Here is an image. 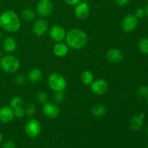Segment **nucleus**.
I'll return each mask as SVG.
<instances>
[{"label": "nucleus", "mask_w": 148, "mask_h": 148, "mask_svg": "<svg viewBox=\"0 0 148 148\" xmlns=\"http://www.w3.org/2000/svg\"><path fill=\"white\" fill-rule=\"evenodd\" d=\"M0 27L11 33L17 31L20 27V18L12 10L4 11L0 15Z\"/></svg>", "instance_id": "1"}, {"label": "nucleus", "mask_w": 148, "mask_h": 148, "mask_svg": "<svg viewBox=\"0 0 148 148\" xmlns=\"http://www.w3.org/2000/svg\"><path fill=\"white\" fill-rule=\"evenodd\" d=\"M66 44L72 49H80L87 44L88 38L84 31L79 29H72L66 33Z\"/></svg>", "instance_id": "2"}, {"label": "nucleus", "mask_w": 148, "mask_h": 148, "mask_svg": "<svg viewBox=\"0 0 148 148\" xmlns=\"http://www.w3.org/2000/svg\"><path fill=\"white\" fill-rule=\"evenodd\" d=\"M0 66L4 72L8 73H14L20 68V62L15 56L7 55L1 58Z\"/></svg>", "instance_id": "3"}, {"label": "nucleus", "mask_w": 148, "mask_h": 148, "mask_svg": "<svg viewBox=\"0 0 148 148\" xmlns=\"http://www.w3.org/2000/svg\"><path fill=\"white\" fill-rule=\"evenodd\" d=\"M48 84L54 92L64 91L66 88V81L62 75L58 73H52L48 78Z\"/></svg>", "instance_id": "4"}, {"label": "nucleus", "mask_w": 148, "mask_h": 148, "mask_svg": "<svg viewBox=\"0 0 148 148\" xmlns=\"http://www.w3.org/2000/svg\"><path fill=\"white\" fill-rule=\"evenodd\" d=\"M25 131L30 138H36L41 132L40 123L34 119L29 120L25 126Z\"/></svg>", "instance_id": "5"}, {"label": "nucleus", "mask_w": 148, "mask_h": 148, "mask_svg": "<svg viewBox=\"0 0 148 148\" xmlns=\"http://www.w3.org/2000/svg\"><path fill=\"white\" fill-rule=\"evenodd\" d=\"M53 10V4L51 0H40L36 6V12L40 17H46Z\"/></svg>", "instance_id": "6"}, {"label": "nucleus", "mask_w": 148, "mask_h": 148, "mask_svg": "<svg viewBox=\"0 0 148 148\" xmlns=\"http://www.w3.org/2000/svg\"><path fill=\"white\" fill-rule=\"evenodd\" d=\"M138 25V19L134 14H130L126 16L121 23V27L125 33H131L134 31Z\"/></svg>", "instance_id": "7"}, {"label": "nucleus", "mask_w": 148, "mask_h": 148, "mask_svg": "<svg viewBox=\"0 0 148 148\" xmlns=\"http://www.w3.org/2000/svg\"><path fill=\"white\" fill-rule=\"evenodd\" d=\"M90 85L91 91L96 95L105 94L108 90V82L103 79H98L93 81Z\"/></svg>", "instance_id": "8"}, {"label": "nucleus", "mask_w": 148, "mask_h": 148, "mask_svg": "<svg viewBox=\"0 0 148 148\" xmlns=\"http://www.w3.org/2000/svg\"><path fill=\"white\" fill-rule=\"evenodd\" d=\"M75 16L80 20L87 18L90 14V7L88 1H81L79 4L75 5Z\"/></svg>", "instance_id": "9"}, {"label": "nucleus", "mask_w": 148, "mask_h": 148, "mask_svg": "<svg viewBox=\"0 0 148 148\" xmlns=\"http://www.w3.org/2000/svg\"><path fill=\"white\" fill-rule=\"evenodd\" d=\"M43 114L49 118L53 119L57 117L60 114V109L56 104L53 103H46L43 106Z\"/></svg>", "instance_id": "10"}, {"label": "nucleus", "mask_w": 148, "mask_h": 148, "mask_svg": "<svg viewBox=\"0 0 148 148\" xmlns=\"http://www.w3.org/2000/svg\"><path fill=\"white\" fill-rule=\"evenodd\" d=\"M49 36L51 38L56 42H61L65 38L66 32L64 29L59 25H53L49 30Z\"/></svg>", "instance_id": "11"}, {"label": "nucleus", "mask_w": 148, "mask_h": 148, "mask_svg": "<svg viewBox=\"0 0 148 148\" xmlns=\"http://www.w3.org/2000/svg\"><path fill=\"white\" fill-rule=\"evenodd\" d=\"M48 23L43 17L39 18L34 23L33 26V31L37 36H42L48 29Z\"/></svg>", "instance_id": "12"}, {"label": "nucleus", "mask_w": 148, "mask_h": 148, "mask_svg": "<svg viewBox=\"0 0 148 148\" xmlns=\"http://www.w3.org/2000/svg\"><path fill=\"white\" fill-rule=\"evenodd\" d=\"M145 118V113H140L137 115L133 116L130 120V125L132 130L134 132H137L141 130L144 124V119Z\"/></svg>", "instance_id": "13"}, {"label": "nucleus", "mask_w": 148, "mask_h": 148, "mask_svg": "<svg viewBox=\"0 0 148 148\" xmlns=\"http://www.w3.org/2000/svg\"><path fill=\"white\" fill-rule=\"evenodd\" d=\"M14 111L10 106H3L0 108V121L4 124L10 122L14 119Z\"/></svg>", "instance_id": "14"}, {"label": "nucleus", "mask_w": 148, "mask_h": 148, "mask_svg": "<svg viewBox=\"0 0 148 148\" xmlns=\"http://www.w3.org/2000/svg\"><path fill=\"white\" fill-rule=\"evenodd\" d=\"M106 57L109 62L112 63H119L123 60L124 54L122 51L119 49H111L107 52Z\"/></svg>", "instance_id": "15"}, {"label": "nucleus", "mask_w": 148, "mask_h": 148, "mask_svg": "<svg viewBox=\"0 0 148 148\" xmlns=\"http://www.w3.org/2000/svg\"><path fill=\"white\" fill-rule=\"evenodd\" d=\"M17 42L12 37H6L2 41L3 50L7 53H12L17 49Z\"/></svg>", "instance_id": "16"}, {"label": "nucleus", "mask_w": 148, "mask_h": 148, "mask_svg": "<svg viewBox=\"0 0 148 148\" xmlns=\"http://www.w3.org/2000/svg\"><path fill=\"white\" fill-rule=\"evenodd\" d=\"M68 46L63 43L59 42L53 47V53L56 56L63 57L66 56L68 53Z\"/></svg>", "instance_id": "17"}, {"label": "nucleus", "mask_w": 148, "mask_h": 148, "mask_svg": "<svg viewBox=\"0 0 148 148\" xmlns=\"http://www.w3.org/2000/svg\"><path fill=\"white\" fill-rule=\"evenodd\" d=\"M43 78L42 72L38 69H33L30 71L27 75V79L32 83H36L41 81Z\"/></svg>", "instance_id": "18"}, {"label": "nucleus", "mask_w": 148, "mask_h": 148, "mask_svg": "<svg viewBox=\"0 0 148 148\" xmlns=\"http://www.w3.org/2000/svg\"><path fill=\"white\" fill-rule=\"evenodd\" d=\"M106 113V108L105 106L102 105V104H98L92 107V108L91 109V114L95 117L103 116Z\"/></svg>", "instance_id": "19"}, {"label": "nucleus", "mask_w": 148, "mask_h": 148, "mask_svg": "<svg viewBox=\"0 0 148 148\" xmlns=\"http://www.w3.org/2000/svg\"><path fill=\"white\" fill-rule=\"evenodd\" d=\"M80 79L82 83L86 85H89L93 82V75H92V72H90V71H84L81 74Z\"/></svg>", "instance_id": "20"}, {"label": "nucleus", "mask_w": 148, "mask_h": 148, "mask_svg": "<svg viewBox=\"0 0 148 148\" xmlns=\"http://www.w3.org/2000/svg\"><path fill=\"white\" fill-rule=\"evenodd\" d=\"M138 48L144 54H148V38L143 37L139 40Z\"/></svg>", "instance_id": "21"}, {"label": "nucleus", "mask_w": 148, "mask_h": 148, "mask_svg": "<svg viewBox=\"0 0 148 148\" xmlns=\"http://www.w3.org/2000/svg\"><path fill=\"white\" fill-rule=\"evenodd\" d=\"M21 16L25 20H33L35 18V12L33 10L30 8H25L22 11Z\"/></svg>", "instance_id": "22"}, {"label": "nucleus", "mask_w": 148, "mask_h": 148, "mask_svg": "<svg viewBox=\"0 0 148 148\" xmlns=\"http://www.w3.org/2000/svg\"><path fill=\"white\" fill-rule=\"evenodd\" d=\"M23 100L19 96L13 97L10 101V106L12 109H14V108H20V107H23Z\"/></svg>", "instance_id": "23"}, {"label": "nucleus", "mask_w": 148, "mask_h": 148, "mask_svg": "<svg viewBox=\"0 0 148 148\" xmlns=\"http://www.w3.org/2000/svg\"><path fill=\"white\" fill-rule=\"evenodd\" d=\"M136 93L138 98L141 99H146V98L148 96V86L142 85L137 90Z\"/></svg>", "instance_id": "24"}, {"label": "nucleus", "mask_w": 148, "mask_h": 148, "mask_svg": "<svg viewBox=\"0 0 148 148\" xmlns=\"http://www.w3.org/2000/svg\"><path fill=\"white\" fill-rule=\"evenodd\" d=\"M24 111H25V115H26L28 117H31L33 116V115L36 113V106H35L34 104L31 103H27V105L25 106L24 108Z\"/></svg>", "instance_id": "25"}, {"label": "nucleus", "mask_w": 148, "mask_h": 148, "mask_svg": "<svg viewBox=\"0 0 148 148\" xmlns=\"http://www.w3.org/2000/svg\"><path fill=\"white\" fill-rule=\"evenodd\" d=\"M64 98L65 95L63 91H59V92H56V93L53 95V99L54 103H60L63 102Z\"/></svg>", "instance_id": "26"}, {"label": "nucleus", "mask_w": 148, "mask_h": 148, "mask_svg": "<svg viewBox=\"0 0 148 148\" xmlns=\"http://www.w3.org/2000/svg\"><path fill=\"white\" fill-rule=\"evenodd\" d=\"M36 98H37V101H38L39 103L43 104L47 103L48 99H49L47 94H46L45 92H43V91H40V92H39L37 94Z\"/></svg>", "instance_id": "27"}, {"label": "nucleus", "mask_w": 148, "mask_h": 148, "mask_svg": "<svg viewBox=\"0 0 148 148\" xmlns=\"http://www.w3.org/2000/svg\"><path fill=\"white\" fill-rule=\"evenodd\" d=\"M26 81L25 77L23 76L22 75H18L14 77V83L17 85H19V86H21V85H23L25 84Z\"/></svg>", "instance_id": "28"}, {"label": "nucleus", "mask_w": 148, "mask_h": 148, "mask_svg": "<svg viewBox=\"0 0 148 148\" xmlns=\"http://www.w3.org/2000/svg\"><path fill=\"white\" fill-rule=\"evenodd\" d=\"M13 111H14V116H16L17 118H21L25 115L24 108L23 107L14 108V109H13Z\"/></svg>", "instance_id": "29"}, {"label": "nucleus", "mask_w": 148, "mask_h": 148, "mask_svg": "<svg viewBox=\"0 0 148 148\" xmlns=\"http://www.w3.org/2000/svg\"><path fill=\"white\" fill-rule=\"evenodd\" d=\"M134 15L136 16L137 19H141L143 17H144L145 16V13L144 8H140L137 9V10L135 11V13H134Z\"/></svg>", "instance_id": "30"}, {"label": "nucleus", "mask_w": 148, "mask_h": 148, "mask_svg": "<svg viewBox=\"0 0 148 148\" xmlns=\"http://www.w3.org/2000/svg\"><path fill=\"white\" fill-rule=\"evenodd\" d=\"M2 148H16V145L14 142L8 140L3 143Z\"/></svg>", "instance_id": "31"}, {"label": "nucleus", "mask_w": 148, "mask_h": 148, "mask_svg": "<svg viewBox=\"0 0 148 148\" xmlns=\"http://www.w3.org/2000/svg\"><path fill=\"white\" fill-rule=\"evenodd\" d=\"M115 1L119 6H120V7H124V6L127 5L129 4L130 0H115Z\"/></svg>", "instance_id": "32"}, {"label": "nucleus", "mask_w": 148, "mask_h": 148, "mask_svg": "<svg viewBox=\"0 0 148 148\" xmlns=\"http://www.w3.org/2000/svg\"><path fill=\"white\" fill-rule=\"evenodd\" d=\"M64 1L65 2H66V4H69V5L75 6L77 4H79L82 0H64Z\"/></svg>", "instance_id": "33"}, {"label": "nucleus", "mask_w": 148, "mask_h": 148, "mask_svg": "<svg viewBox=\"0 0 148 148\" xmlns=\"http://www.w3.org/2000/svg\"><path fill=\"white\" fill-rule=\"evenodd\" d=\"M144 10H145V16H147L148 17V2L145 4V6Z\"/></svg>", "instance_id": "34"}, {"label": "nucleus", "mask_w": 148, "mask_h": 148, "mask_svg": "<svg viewBox=\"0 0 148 148\" xmlns=\"http://www.w3.org/2000/svg\"><path fill=\"white\" fill-rule=\"evenodd\" d=\"M2 140H3V136L2 134H1V133L0 132V145H1V143H2Z\"/></svg>", "instance_id": "35"}, {"label": "nucleus", "mask_w": 148, "mask_h": 148, "mask_svg": "<svg viewBox=\"0 0 148 148\" xmlns=\"http://www.w3.org/2000/svg\"><path fill=\"white\" fill-rule=\"evenodd\" d=\"M1 38H2V33H1V31H0V40H1Z\"/></svg>", "instance_id": "36"}, {"label": "nucleus", "mask_w": 148, "mask_h": 148, "mask_svg": "<svg viewBox=\"0 0 148 148\" xmlns=\"http://www.w3.org/2000/svg\"><path fill=\"white\" fill-rule=\"evenodd\" d=\"M1 51H0V59H1Z\"/></svg>", "instance_id": "37"}, {"label": "nucleus", "mask_w": 148, "mask_h": 148, "mask_svg": "<svg viewBox=\"0 0 148 148\" xmlns=\"http://www.w3.org/2000/svg\"><path fill=\"white\" fill-rule=\"evenodd\" d=\"M146 100H147V104H148V96L147 97V98H146Z\"/></svg>", "instance_id": "38"}, {"label": "nucleus", "mask_w": 148, "mask_h": 148, "mask_svg": "<svg viewBox=\"0 0 148 148\" xmlns=\"http://www.w3.org/2000/svg\"><path fill=\"white\" fill-rule=\"evenodd\" d=\"M147 136H148V127H147Z\"/></svg>", "instance_id": "39"}, {"label": "nucleus", "mask_w": 148, "mask_h": 148, "mask_svg": "<svg viewBox=\"0 0 148 148\" xmlns=\"http://www.w3.org/2000/svg\"><path fill=\"white\" fill-rule=\"evenodd\" d=\"M0 69H1V66H0Z\"/></svg>", "instance_id": "40"}, {"label": "nucleus", "mask_w": 148, "mask_h": 148, "mask_svg": "<svg viewBox=\"0 0 148 148\" xmlns=\"http://www.w3.org/2000/svg\"><path fill=\"white\" fill-rule=\"evenodd\" d=\"M147 148H148V146H147Z\"/></svg>", "instance_id": "41"}]
</instances>
